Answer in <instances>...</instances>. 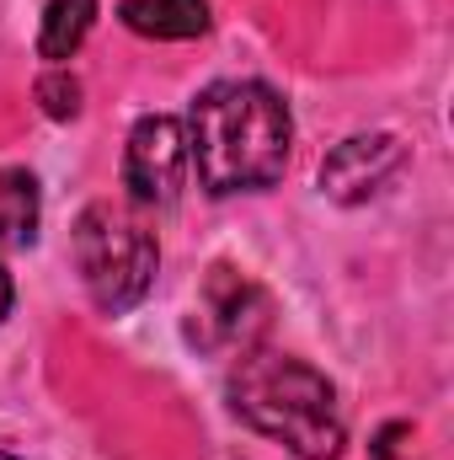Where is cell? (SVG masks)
<instances>
[{
    "instance_id": "obj_1",
    "label": "cell",
    "mask_w": 454,
    "mask_h": 460,
    "mask_svg": "<svg viewBox=\"0 0 454 460\" xmlns=\"http://www.w3.org/2000/svg\"><path fill=\"white\" fill-rule=\"evenodd\" d=\"M289 150H294V118L273 86L214 81L193 97L188 155L198 166V182L214 199L273 188L289 166Z\"/></svg>"
},
{
    "instance_id": "obj_2",
    "label": "cell",
    "mask_w": 454,
    "mask_h": 460,
    "mask_svg": "<svg viewBox=\"0 0 454 460\" xmlns=\"http://www.w3.org/2000/svg\"><path fill=\"white\" fill-rule=\"evenodd\" d=\"M230 412L257 434L278 439L284 450H294L300 460H337L347 445L337 385L294 353H273V348L235 353Z\"/></svg>"
},
{
    "instance_id": "obj_3",
    "label": "cell",
    "mask_w": 454,
    "mask_h": 460,
    "mask_svg": "<svg viewBox=\"0 0 454 460\" xmlns=\"http://www.w3.org/2000/svg\"><path fill=\"white\" fill-rule=\"evenodd\" d=\"M70 252H75V273H81L92 305L108 316L134 311L155 289L161 241L128 204H113V199L86 204L70 230Z\"/></svg>"
},
{
    "instance_id": "obj_4",
    "label": "cell",
    "mask_w": 454,
    "mask_h": 460,
    "mask_svg": "<svg viewBox=\"0 0 454 460\" xmlns=\"http://www.w3.org/2000/svg\"><path fill=\"white\" fill-rule=\"evenodd\" d=\"M267 295L235 273L230 262H214L204 273V289L188 311V343L204 348V353H246V348L262 343L267 332Z\"/></svg>"
},
{
    "instance_id": "obj_5",
    "label": "cell",
    "mask_w": 454,
    "mask_h": 460,
    "mask_svg": "<svg viewBox=\"0 0 454 460\" xmlns=\"http://www.w3.org/2000/svg\"><path fill=\"white\" fill-rule=\"evenodd\" d=\"M188 128L166 113H144L123 145V188L139 209H171L188 188Z\"/></svg>"
},
{
    "instance_id": "obj_6",
    "label": "cell",
    "mask_w": 454,
    "mask_h": 460,
    "mask_svg": "<svg viewBox=\"0 0 454 460\" xmlns=\"http://www.w3.org/2000/svg\"><path fill=\"white\" fill-rule=\"evenodd\" d=\"M406 166V145L385 128L374 134H347L342 145H332V155L321 161V193L337 204H363L374 199L396 172Z\"/></svg>"
},
{
    "instance_id": "obj_7",
    "label": "cell",
    "mask_w": 454,
    "mask_h": 460,
    "mask_svg": "<svg viewBox=\"0 0 454 460\" xmlns=\"http://www.w3.org/2000/svg\"><path fill=\"white\" fill-rule=\"evenodd\" d=\"M118 22L139 38H161V43H182V38H204L209 32V0H123Z\"/></svg>"
},
{
    "instance_id": "obj_8",
    "label": "cell",
    "mask_w": 454,
    "mask_h": 460,
    "mask_svg": "<svg viewBox=\"0 0 454 460\" xmlns=\"http://www.w3.org/2000/svg\"><path fill=\"white\" fill-rule=\"evenodd\" d=\"M97 11H102L97 0H48L43 27H38V59H48V65L75 59V49L97 27Z\"/></svg>"
},
{
    "instance_id": "obj_9",
    "label": "cell",
    "mask_w": 454,
    "mask_h": 460,
    "mask_svg": "<svg viewBox=\"0 0 454 460\" xmlns=\"http://www.w3.org/2000/svg\"><path fill=\"white\" fill-rule=\"evenodd\" d=\"M43 220L38 177L22 166H0V246H32Z\"/></svg>"
},
{
    "instance_id": "obj_10",
    "label": "cell",
    "mask_w": 454,
    "mask_h": 460,
    "mask_svg": "<svg viewBox=\"0 0 454 460\" xmlns=\"http://www.w3.org/2000/svg\"><path fill=\"white\" fill-rule=\"evenodd\" d=\"M38 108L54 118V123H70V118L81 113V81L70 75V70H48V75H38Z\"/></svg>"
},
{
    "instance_id": "obj_11",
    "label": "cell",
    "mask_w": 454,
    "mask_h": 460,
    "mask_svg": "<svg viewBox=\"0 0 454 460\" xmlns=\"http://www.w3.org/2000/svg\"><path fill=\"white\" fill-rule=\"evenodd\" d=\"M11 295H16V289H11V273H5V268H0V322H5V316H11Z\"/></svg>"
},
{
    "instance_id": "obj_12",
    "label": "cell",
    "mask_w": 454,
    "mask_h": 460,
    "mask_svg": "<svg viewBox=\"0 0 454 460\" xmlns=\"http://www.w3.org/2000/svg\"><path fill=\"white\" fill-rule=\"evenodd\" d=\"M0 460H16V456H0Z\"/></svg>"
}]
</instances>
